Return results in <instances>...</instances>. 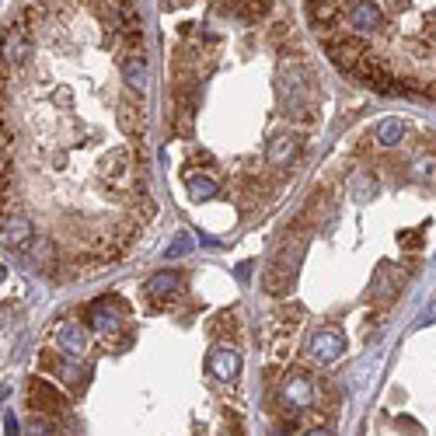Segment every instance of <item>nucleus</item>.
Returning a JSON list of instances; mask_svg holds the SVG:
<instances>
[{
	"label": "nucleus",
	"mask_w": 436,
	"mask_h": 436,
	"mask_svg": "<svg viewBox=\"0 0 436 436\" xmlns=\"http://www.w3.org/2000/svg\"><path fill=\"white\" fill-rule=\"evenodd\" d=\"M119 119H122V129H126L133 140H140V112L129 108V105H122V108H119Z\"/></svg>",
	"instance_id": "a211bd4d"
},
{
	"label": "nucleus",
	"mask_w": 436,
	"mask_h": 436,
	"mask_svg": "<svg viewBox=\"0 0 436 436\" xmlns=\"http://www.w3.org/2000/svg\"><path fill=\"white\" fill-rule=\"evenodd\" d=\"M147 297L154 300V304H164V300H171L178 290H181V276H175V273H157V276H150L147 280Z\"/></svg>",
	"instance_id": "ddd939ff"
},
{
	"label": "nucleus",
	"mask_w": 436,
	"mask_h": 436,
	"mask_svg": "<svg viewBox=\"0 0 436 436\" xmlns=\"http://www.w3.org/2000/svg\"><path fill=\"white\" fill-rule=\"evenodd\" d=\"M325 53L332 56V63L335 67H342V70H356V63L370 53L360 39H353V35H332V39H325Z\"/></svg>",
	"instance_id": "20e7f679"
},
{
	"label": "nucleus",
	"mask_w": 436,
	"mask_h": 436,
	"mask_svg": "<svg viewBox=\"0 0 436 436\" xmlns=\"http://www.w3.org/2000/svg\"><path fill=\"white\" fill-rule=\"evenodd\" d=\"M88 314H91V328L98 335H115L122 328V321H126V304L119 297H102V300L91 304Z\"/></svg>",
	"instance_id": "7ed1b4c3"
},
{
	"label": "nucleus",
	"mask_w": 436,
	"mask_h": 436,
	"mask_svg": "<svg viewBox=\"0 0 436 436\" xmlns=\"http://www.w3.org/2000/svg\"><path fill=\"white\" fill-rule=\"evenodd\" d=\"M185 188H188V195L195 202H202V199H213L216 192H220V181H216L213 175H202V171H188L185 175Z\"/></svg>",
	"instance_id": "2eb2a0df"
},
{
	"label": "nucleus",
	"mask_w": 436,
	"mask_h": 436,
	"mask_svg": "<svg viewBox=\"0 0 436 436\" xmlns=\"http://www.w3.org/2000/svg\"><path fill=\"white\" fill-rule=\"evenodd\" d=\"M398 245H401V248H419L422 238H419L415 231H401V234H398Z\"/></svg>",
	"instance_id": "4be33fe9"
},
{
	"label": "nucleus",
	"mask_w": 436,
	"mask_h": 436,
	"mask_svg": "<svg viewBox=\"0 0 436 436\" xmlns=\"http://www.w3.org/2000/svg\"><path fill=\"white\" fill-rule=\"evenodd\" d=\"M433 171H436V164H433V157H415V164H412V175H415L419 181H426V178H433Z\"/></svg>",
	"instance_id": "6ab92c4d"
},
{
	"label": "nucleus",
	"mask_w": 436,
	"mask_h": 436,
	"mask_svg": "<svg viewBox=\"0 0 436 436\" xmlns=\"http://www.w3.org/2000/svg\"><path fill=\"white\" fill-rule=\"evenodd\" d=\"M366 178H370V175H360V181H356V202H366V192H370V195L377 192V181L366 185Z\"/></svg>",
	"instance_id": "412c9836"
},
{
	"label": "nucleus",
	"mask_w": 436,
	"mask_h": 436,
	"mask_svg": "<svg viewBox=\"0 0 436 436\" xmlns=\"http://www.w3.org/2000/svg\"><path fill=\"white\" fill-rule=\"evenodd\" d=\"M346 22H349L356 32L373 35V32L384 29V11L373 4V0H353V4L346 8Z\"/></svg>",
	"instance_id": "423d86ee"
},
{
	"label": "nucleus",
	"mask_w": 436,
	"mask_h": 436,
	"mask_svg": "<svg viewBox=\"0 0 436 436\" xmlns=\"http://www.w3.org/2000/svg\"><path fill=\"white\" fill-rule=\"evenodd\" d=\"M290 286H293V266L286 269V262L276 259V262L262 273V290L273 293V297H283V293H290Z\"/></svg>",
	"instance_id": "9d476101"
},
{
	"label": "nucleus",
	"mask_w": 436,
	"mask_h": 436,
	"mask_svg": "<svg viewBox=\"0 0 436 436\" xmlns=\"http://www.w3.org/2000/svg\"><path fill=\"white\" fill-rule=\"evenodd\" d=\"M4 433H11V436H15V433H18V419H15V415H11V412H8V415H4Z\"/></svg>",
	"instance_id": "5701e85b"
},
{
	"label": "nucleus",
	"mask_w": 436,
	"mask_h": 436,
	"mask_svg": "<svg viewBox=\"0 0 436 436\" xmlns=\"http://www.w3.org/2000/svg\"><path fill=\"white\" fill-rule=\"evenodd\" d=\"M32 234H35V227L25 220V216H11V220L4 224V245L8 248H25L32 241Z\"/></svg>",
	"instance_id": "dca6fc26"
},
{
	"label": "nucleus",
	"mask_w": 436,
	"mask_h": 436,
	"mask_svg": "<svg viewBox=\"0 0 436 436\" xmlns=\"http://www.w3.org/2000/svg\"><path fill=\"white\" fill-rule=\"evenodd\" d=\"M209 373L216 380H234L241 373V356L234 349H213L209 353Z\"/></svg>",
	"instance_id": "f8f14e48"
},
{
	"label": "nucleus",
	"mask_w": 436,
	"mask_h": 436,
	"mask_svg": "<svg viewBox=\"0 0 436 436\" xmlns=\"http://www.w3.org/2000/svg\"><path fill=\"white\" fill-rule=\"evenodd\" d=\"M297 150H300V140H297L293 133H280V136L269 143V164L283 168V164H290V161L297 157Z\"/></svg>",
	"instance_id": "4468645a"
},
{
	"label": "nucleus",
	"mask_w": 436,
	"mask_h": 436,
	"mask_svg": "<svg viewBox=\"0 0 436 436\" xmlns=\"http://www.w3.org/2000/svg\"><path fill=\"white\" fill-rule=\"evenodd\" d=\"M283 88H286V115L311 122L314 119V84L304 67H286L283 70Z\"/></svg>",
	"instance_id": "f257e3e1"
},
{
	"label": "nucleus",
	"mask_w": 436,
	"mask_h": 436,
	"mask_svg": "<svg viewBox=\"0 0 436 436\" xmlns=\"http://www.w3.org/2000/svg\"><path fill=\"white\" fill-rule=\"evenodd\" d=\"M4 60L11 70H22L29 60V39H25V18H18L8 32H4Z\"/></svg>",
	"instance_id": "1a4fd4ad"
},
{
	"label": "nucleus",
	"mask_w": 436,
	"mask_h": 436,
	"mask_svg": "<svg viewBox=\"0 0 436 436\" xmlns=\"http://www.w3.org/2000/svg\"><path fill=\"white\" fill-rule=\"evenodd\" d=\"M401 136H405V122H401V119L391 115V119H380V122H377V143H380V147H398Z\"/></svg>",
	"instance_id": "f3484780"
},
{
	"label": "nucleus",
	"mask_w": 436,
	"mask_h": 436,
	"mask_svg": "<svg viewBox=\"0 0 436 436\" xmlns=\"http://www.w3.org/2000/svg\"><path fill=\"white\" fill-rule=\"evenodd\" d=\"M29 405H32V412H49V415H56V412L67 405V398H63L46 377H32V380H29Z\"/></svg>",
	"instance_id": "6e6552de"
},
{
	"label": "nucleus",
	"mask_w": 436,
	"mask_h": 436,
	"mask_svg": "<svg viewBox=\"0 0 436 436\" xmlns=\"http://www.w3.org/2000/svg\"><path fill=\"white\" fill-rule=\"evenodd\" d=\"M342 353H346V335L335 332V328H318V332L307 339V360L318 363V366L335 363Z\"/></svg>",
	"instance_id": "f03ea898"
},
{
	"label": "nucleus",
	"mask_w": 436,
	"mask_h": 436,
	"mask_svg": "<svg viewBox=\"0 0 436 436\" xmlns=\"http://www.w3.org/2000/svg\"><path fill=\"white\" fill-rule=\"evenodd\" d=\"M56 349H60L67 360H84L88 349H91V339H88V332H84L81 325L63 321V325L56 328Z\"/></svg>",
	"instance_id": "0eeeda50"
},
{
	"label": "nucleus",
	"mask_w": 436,
	"mask_h": 436,
	"mask_svg": "<svg viewBox=\"0 0 436 436\" xmlns=\"http://www.w3.org/2000/svg\"><path fill=\"white\" fill-rule=\"evenodd\" d=\"M283 401H286L293 412L311 408V405L318 401V387H314V380H311L304 370H293V373L283 380Z\"/></svg>",
	"instance_id": "39448f33"
},
{
	"label": "nucleus",
	"mask_w": 436,
	"mask_h": 436,
	"mask_svg": "<svg viewBox=\"0 0 436 436\" xmlns=\"http://www.w3.org/2000/svg\"><path fill=\"white\" fill-rule=\"evenodd\" d=\"M188 252H192V238H188V234H181V238L168 248V259H181V255H188Z\"/></svg>",
	"instance_id": "aec40b11"
},
{
	"label": "nucleus",
	"mask_w": 436,
	"mask_h": 436,
	"mask_svg": "<svg viewBox=\"0 0 436 436\" xmlns=\"http://www.w3.org/2000/svg\"><path fill=\"white\" fill-rule=\"evenodd\" d=\"M122 81H126V88L133 95H150V67H147V60L129 56L122 63Z\"/></svg>",
	"instance_id": "9b49d317"
}]
</instances>
